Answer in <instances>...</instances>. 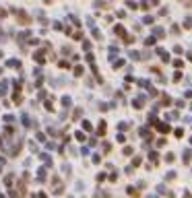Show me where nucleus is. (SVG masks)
<instances>
[{
  "label": "nucleus",
  "instance_id": "5",
  "mask_svg": "<svg viewBox=\"0 0 192 198\" xmlns=\"http://www.w3.org/2000/svg\"><path fill=\"white\" fill-rule=\"evenodd\" d=\"M165 161H167V163H174V153H167V155H165Z\"/></svg>",
  "mask_w": 192,
  "mask_h": 198
},
{
  "label": "nucleus",
  "instance_id": "7",
  "mask_svg": "<svg viewBox=\"0 0 192 198\" xmlns=\"http://www.w3.org/2000/svg\"><path fill=\"white\" fill-rule=\"evenodd\" d=\"M128 194H130V196H134V198L138 196V192H137V190H134V188H128Z\"/></svg>",
  "mask_w": 192,
  "mask_h": 198
},
{
  "label": "nucleus",
  "instance_id": "2",
  "mask_svg": "<svg viewBox=\"0 0 192 198\" xmlns=\"http://www.w3.org/2000/svg\"><path fill=\"white\" fill-rule=\"evenodd\" d=\"M157 128H159V132H169V130H171V128H169V124H157Z\"/></svg>",
  "mask_w": 192,
  "mask_h": 198
},
{
  "label": "nucleus",
  "instance_id": "6",
  "mask_svg": "<svg viewBox=\"0 0 192 198\" xmlns=\"http://www.w3.org/2000/svg\"><path fill=\"white\" fill-rule=\"evenodd\" d=\"M155 35H157V37H163V29H161V27H155Z\"/></svg>",
  "mask_w": 192,
  "mask_h": 198
},
{
  "label": "nucleus",
  "instance_id": "3",
  "mask_svg": "<svg viewBox=\"0 0 192 198\" xmlns=\"http://www.w3.org/2000/svg\"><path fill=\"white\" fill-rule=\"evenodd\" d=\"M165 180H167V182H171V180H176V171H169V173L165 175Z\"/></svg>",
  "mask_w": 192,
  "mask_h": 198
},
{
  "label": "nucleus",
  "instance_id": "11",
  "mask_svg": "<svg viewBox=\"0 0 192 198\" xmlns=\"http://www.w3.org/2000/svg\"><path fill=\"white\" fill-rule=\"evenodd\" d=\"M190 144H192V138H190Z\"/></svg>",
  "mask_w": 192,
  "mask_h": 198
},
{
  "label": "nucleus",
  "instance_id": "1",
  "mask_svg": "<svg viewBox=\"0 0 192 198\" xmlns=\"http://www.w3.org/2000/svg\"><path fill=\"white\" fill-rule=\"evenodd\" d=\"M182 159H184V163H190V159H192V151H190V149H186V151H184Z\"/></svg>",
  "mask_w": 192,
  "mask_h": 198
},
{
  "label": "nucleus",
  "instance_id": "10",
  "mask_svg": "<svg viewBox=\"0 0 192 198\" xmlns=\"http://www.w3.org/2000/svg\"><path fill=\"white\" fill-rule=\"evenodd\" d=\"M182 198H190V194H188V192H184V196H182Z\"/></svg>",
  "mask_w": 192,
  "mask_h": 198
},
{
  "label": "nucleus",
  "instance_id": "4",
  "mask_svg": "<svg viewBox=\"0 0 192 198\" xmlns=\"http://www.w3.org/2000/svg\"><path fill=\"white\" fill-rule=\"evenodd\" d=\"M167 120H178V112H169L167 113Z\"/></svg>",
  "mask_w": 192,
  "mask_h": 198
},
{
  "label": "nucleus",
  "instance_id": "8",
  "mask_svg": "<svg viewBox=\"0 0 192 198\" xmlns=\"http://www.w3.org/2000/svg\"><path fill=\"white\" fill-rule=\"evenodd\" d=\"M176 136H178V138H182V136H184V130H182V128H178V130H176Z\"/></svg>",
  "mask_w": 192,
  "mask_h": 198
},
{
  "label": "nucleus",
  "instance_id": "9",
  "mask_svg": "<svg viewBox=\"0 0 192 198\" xmlns=\"http://www.w3.org/2000/svg\"><path fill=\"white\" fill-rule=\"evenodd\" d=\"M184 97H188V99H192V91H186V93H184Z\"/></svg>",
  "mask_w": 192,
  "mask_h": 198
}]
</instances>
